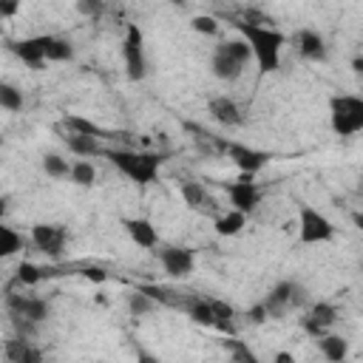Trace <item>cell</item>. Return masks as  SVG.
<instances>
[{
	"label": "cell",
	"mask_w": 363,
	"mask_h": 363,
	"mask_svg": "<svg viewBox=\"0 0 363 363\" xmlns=\"http://www.w3.org/2000/svg\"><path fill=\"white\" fill-rule=\"evenodd\" d=\"M77 11L88 20H99L105 14V0H77Z\"/></svg>",
	"instance_id": "34"
},
{
	"label": "cell",
	"mask_w": 363,
	"mask_h": 363,
	"mask_svg": "<svg viewBox=\"0 0 363 363\" xmlns=\"http://www.w3.org/2000/svg\"><path fill=\"white\" fill-rule=\"evenodd\" d=\"M48 45H51V34H34V37H23V40L9 43L11 54H14L17 60H23L26 65H31V68H43V65L48 62V60H45Z\"/></svg>",
	"instance_id": "7"
},
{
	"label": "cell",
	"mask_w": 363,
	"mask_h": 363,
	"mask_svg": "<svg viewBox=\"0 0 363 363\" xmlns=\"http://www.w3.org/2000/svg\"><path fill=\"white\" fill-rule=\"evenodd\" d=\"M352 68H354V71H363V60H360V57H354V62H352Z\"/></svg>",
	"instance_id": "42"
},
{
	"label": "cell",
	"mask_w": 363,
	"mask_h": 363,
	"mask_svg": "<svg viewBox=\"0 0 363 363\" xmlns=\"http://www.w3.org/2000/svg\"><path fill=\"white\" fill-rule=\"evenodd\" d=\"M337 318H340V312H337L335 303H329V301H318V303H312L309 312L301 318V326H303L306 335H312V337L318 340L320 335H326V332L337 323Z\"/></svg>",
	"instance_id": "8"
},
{
	"label": "cell",
	"mask_w": 363,
	"mask_h": 363,
	"mask_svg": "<svg viewBox=\"0 0 363 363\" xmlns=\"http://www.w3.org/2000/svg\"><path fill=\"white\" fill-rule=\"evenodd\" d=\"M329 119L337 136H354L363 130V99L354 94H335L329 99Z\"/></svg>",
	"instance_id": "3"
},
{
	"label": "cell",
	"mask_w": 363,
	"mask_h": 363,
	"mask_svg": "<svg viewBox=\"0 0 363 363\" xmlns=\"http://www.w3.org/2000/svg\"><path fill=\"white\" fill-rule=\"evenodd\" d=\"M275 360H278V363H292V354H289V352H278Z\"/></svg>",
	"instance_id": "41"
},
{
	"label": "cell",
	"mask_w": 363,
	"mask_h": 363,
	"mask_svg": "<svg viewBox=\"0 0 363 363\" xmlns=\"http://www.w3.org/2000/svg\"><path fill=\"white\" fill-rule=\"evenodd\" d=\"M23 0H0V17H14L20 11Z\"/></svg>",
	"instance_id": "38"
},
{
	"label": "cell",
	"mask_w": 363,
	"mask_h": 363,
	"mask_svg": "<svg viewBox=\"0 0 363 363\" xmlns=\"http://www.w3.org/2000/svg\"><path fill=\"white\" fill-rule=\"evenodd\" d=\"M318 346H320L323 357L332 360V363H343L346 354H349V343H346L340 335H329V332H326V335L318 337Z\"/></svg>",
	"instance_id": "22"
},
{
	"label": "cell",
	"mask_w": 363,
	"mask_h": 363,
	"mask_svg": "<svg viewBox=\"0 0 363 363\" xmlns=\"http://www.w3.org/2000/svg\"><path fill=\"white\" fill-rule=\"evenodd\" d=\"M298 51H301L303 60L323 62L326 60V40L315 28H301L298 31Z\"/></svg>",
	"instance_id": "16"
},
{
	"label": "cell",
	"mask_w": 363,
	"mask_h": 363,
	"mask_svg": "<svg viewBox=\"0 0 363 363\" xmlns=\"http://www.w3.org/2000/svg\"><path fill=\"white\" fill-rule=\"evenodd\" d=\"M105 156H108V162L125 179H130L133 184H142V187H147V184H153L159 179V167L164 162L162 153H153V150H128V147H111V150H105Z\"/></svg>",
	"instance_id": "2"
},
{
	"label": "cell",
	"mask_w": 363,
	"mask_h": 363,
	"mask_svg": "<svg viewBox=\"0 0 363 363\" xmlns=\"http://www.w3.org/2000/svg\"><path fill=\"white\" fill-rule=\"evenodd\" d=\"M224 346H227V349H233V357H235V360H241V363H255V360H258V357H255V354H252L241 340H224Z\"/></svg>",
	"instance_id": "36"
},
{
	"label": "cell",
	"mask_w": 363,
	"mask_h": 363,
	"mask_svg": "<svg viewBox=\"0 0 363 363\" xmlns=\"http://www.w3.org/2000/svg\"><path fill=\"white\" fill-rule=\"evenodd\" d=\"M31 241L34 247L48 255V258H60L62 250H65V241H68V233L62 224H34L31 227Z\"/></svg>",
	"instance_id": "9"
},
{
	"label": "cell",
	"mask_w": 363,
	"mask_h": 363,
	"mask_svg": "<svg viewBox=\"0 0 363 363\" xmlns=\"http://www.w3.org/2000/svg\"><path fill=\"white\" fill-rule=\"evenodd\" d=\"M244 227H247V213H241V210H230V213H224V216H218V218L213 221V230H216V235H221V238L238 235Z\"/></svg>",
	"instance_id": "21"
},
{
	"label": "cell",
	"mask_w": 363,
	"mask_h": 363,
	"mask_svg": "<svg viewBox=\"0 0 363 363\" xmlns=\"http://www.w3.org/2000/svg\"><path fill=\"white\" fill-rule=\"evenodd\" d=\"M62 142L68 145L71 153L77 156H99L105 153V147L99 145V136H85V133H65Z\"/></svg>",
	"instance_id": "20"
},
{
	"label": "cell",
	"mask_w": 363,
	"mask_h": 363,
	"mask_svg": "<svg viewBox=\"0 0 363 363\" xmlns=\"http://www.w3.org/2000/svg\"><path fill=\"white\" fill-rule=\"evenodd\" d=\"M6 306H9L11 315L28 318V320H34V323L48 320V315H51V303L43 301V298H31V295H14V292H11V295L6 298Z\"/></svg>",
	"instance_id": "12"
},
{
	"label": "cell",
	"mask_w": 363,
	"mask_h": 363,
	"mask_svg": "<svg viewBox=\"0 0 363 363\" xmlns=\"http://www.w3.org/2000/svg\"><path fill=\"white\" fill-rule=\"evenodd\" d=\"M167 3H170V6H176V9H182V6L187 3V0H167Z\"/></svg>",
	"instance_id": "43"
},
{
	"label": "cell",
	"mask_w": 363,
	"mask_h": 363,
	"mask_svg": "<svg viewBox=\"0 0 363 363\" xmlns=\"http://www.w3.org/2000/svg\"><path fill=\"white\" fill-rule=\"evenodd\" d=\"M122 227L136 247H145V250L159 247V233L150 218H122Z\"/></svg>",
	"instance_id": "14"
},
{
	"label": "cell",
	"mask_w": 363,
	"mask_h": 363,
	"mask_svg": "<svg viewBox=\"0 0 363 363\" xmlns=\"http://www.w3.org/2000/svg\"><path fill=\"white\" fill-rule=\"evenodd\" d=\"M40 278H43V269L37 264H31V261L17 264V281L23 286H34V284H40Z\"/></svg>",
	"instance_id": "33"
},
{
	"label": "cell",
	"mask_w": 363,
	"mask_h": 363,
	"mask_svg": "<svg viewBox=\"0 0 363 363\" xmlns=\"http://www.w3.org/2000/svg\"><path fill=\"white\" fill-rule=\"evenodd\" d=\"M179 306L187 312V318L199 326H213V306H210V298H201V295H190L184 301H179Z\"/></svg>",
	"instance_id": "19"
},
{
	"label": "cell",
	"mask_w": 363,
	"mask_h": 363,
	"mask_svg": "<svg viewBox=\"0 0 363 363\" xmlns=\"http://www.w3.org/2000/svg\"><path fill=\"white\" fill-rule=\"evenodd\" d=\"M68 179H71L74 184H79V187H94V184H96V167H94L91 162L79 159V162H74V164H71Z\"/></svg>",
	"instance_id": "27"
},
{
	"label": "cell",
	"mask_w": 363,
	"mask_h": 363,
	"mask_svg": "<svg viewBox=\"0 0 363 363\" xmlns=\"http://www.w3.org/2000/svg\"><path fill=\"white\" fill-rule=\"evenodd\" d=\"M6 357H9L11 363H40V360H43V352L34 349L28 337H20V335H17V337L6 340Z\"/></svg>",
	"instance_id": "18"
},
{
	"label": "cell",
	"mask_w": 363,
	"mask_h": 363,
	"mask_svg": "<svg viewBox=\"0 0 363 363\" xmlns=\"http://www.w3.org/2000/svg\"><path fill=\"white\" fill-rule=\"evenodd\" d=\"M179 190H182V199L190 210H204L207 204H213V199H210V193L204 190L201 182H182Z\"/></svg>",
	"instance_id": "23"
},
{
	"label": "cell",
	"mask_w": 363,
	"mask_h": 363,
	"mask_svg": "<svg viewBox=\"0 0 363 363\" xmlns=\"http://www.w3.org/2000/svg\"><path fill=\"white\" fill-rule=\"evenodd\" d=\"M298 238H301V244L332 241L335 238V224L320 210H315L312 204H301V210H298Z\"/></svg>",
	"instance_id": "4"
},
{
	"label": "cell",
	"mask_w": 363,
	"mask_h": 363,
	"mask_svg": "<svg viewBox=\"0 0 363 363\" xmlns=\"http://www.w3.org/2000/svg\"><path fill=\"white\" fill-rule=\"evenodd\" d=\"M238 28V34L247 40L250 51H252V60L258 62V71L261 74H272L281 68V48L286 43V37L275 28H267V26H255L250 20H238L233 23Z\"/></svg>",
	"instance_id": "1"
},
{
	"label": "cell",
	"mask_w": 363,
	"mask_h": 363,
	"mask_svg": "<svg viewBox=\"0 0 363 363\" xmlns=\"http://www.w3.org/2000/svg\"><path fill=\"white\" fill-rule=\"evenodd\" d=\"M153 252H156V258L162 261V269L170 278H187L196 267V255L187 247H159Z\"/></svg>",
	"instance_id": "11"
},
{
	"label": "cell",
	"mask_w": 363,
	"mask_h": 363,
	"mask_svg": "<svg viewBox=\"0 0 363 363\" xmlns=\"http://www.w3.org/2000/svg\"><path fill=\"white\" fill-rule=\"evenodd\" d=\"M233 60H238L241 65H247L250 60H252V51H250V45H247V40L241 37V40H224V43H218Z\"/></svg>",
	"instance_id": "32"
},
{
	"label": "cell",
	"mask_w": 363,
	"mask_h": 363,
	"mask_svg": "<svg viewBox=\"0 0 363 363\" xmlns=\"http://www.w3.org/2000/svg\"><path fill=\"white\" fill-rule=\"evenodd\" d=\"M43 170H45V176H51V179H65L68 170H71V164H68L60 153H45V156H43Z\"/></svg>",
	"instance_id": "31"
},
{
	"label": "cell",
	"mask_w": 363,
	"mask_h": 363,
	"mask_svg": "<svg viewBox=\"0 0 363 363\" xmlns=\"http://www.w3.org/2000/svg\"><path fill=\"white\" fill-rule=\"evenodd\" d=\"M210 306H213V326L224 335H233L235 332V323H233L235 309L227 301H218V298H210Z\"/></svg>",
	"instance_id": "24"
},
{
	"label": "cell",
	"mask_w": 363,
	"mask_h": 363,
	"mask_svg": "<svg viewBox=\"0 0 363 363\" xmlns=\"http://www.w3.org/2000/svg\"><path fill=\"white\" fill-rule=\"evenodd\" d=\"M62 128L68 130V133H85V136H105V130L96 125V122H91V119H85V116H79V113H65L62 116Z\"/></svg>",
	"instance_id": "25"
},
{
	"label": "cell",
	"mask_w": 363,
	"mask_h": 363,
	"mask_svg": "<svg viewBox=\"0 0 363 363\" xmlns=\"http://www.w3.org/2000/svg\"><path fill=\"white\" fill-rule=\"evenodd\" d=\"M122 60H125V71L128 79H145L147 74V60H145V37L142 28L136 23H128L125 28V40H122Z\"/></svg>",
	"instance_id": "5"
},
{
	"label": "cell",
	"mask_w": 363,
	"mask_h": 363,
	"mask_svg": "<svg viewBox=\"0 0 363 363\" xmlns=\"http://www.w3.org/2000/svg\"><path fill=\"white\" fill-rule=\"evenodd\" d=\"M207 113H210L218 125H224V128H238V125H244V113H241L238 102L230 99L227 94L213 96V99L207 102Z\"/></svg>",
	"instance_id": "13"
},
{
	"label": "cell",
	"mask_w": 363,
	"mask_h": 363,
	"mask_svg": "<svg viewBox=\"0 0 363 363\" xmlns=\"http://www.w3.org/2000/svg\"><path fill=\"white\" fill-rule=\"evenodd\" d=\"M218 147L233 159V164L241 173H252V176L272 159L267 150H258V147H250V145H241V142H221L218 139Z\"/></svg>",
	"instance_id": "6"
},
{
	"label": "cell",
	"mask_w": 363,
	"mask_h": 363,
	"mask_svg": "<svg viewBox=\"0 0 363 363\" xmlns=\"http://www.w3.org/2000/svg\"><path fill=\"white\" fill-rule=\"evenodd\" d=\"M190 26H193V31H199V34H216V31H218V20L210 17V14H196V17L190 20Z\"/></svg>",
	"instance_id": "35"
},
{
	"label": "cell",
	"mask_w": 363,
	"mask_h": 363,
	"mask_svg": "<svg viewBox=\"0 0 363 363\" xmlns=\"http://www.w3.org/2000/svg\"><path fill=\"white\" fill-rule=\"evenodd\" d=\"M210 71H213V77L221 79V82H235V79L244 74V65H241L238 60H233L221 45H216L213 60H210Z\"/></svg>",
	"instance_id": "15"
},
{
	"label": "cell",
	"mask_w": 363,
	"mask_h": 363,
	"mask_svg": "<svg viewBox=\"0 0 363 363\" xmlns=\"http://www.w3.org/2000/svg\"><path fill=\"white\" fill-rule=\"evenodd\" d=\"M306 303V289L301 284H292V295H289V306H303Z\"/></svg>",
	"instance_id": "39"
},
{
	"label": "cell",
	"mask_w": 363,
	"mask_h": 363,
	"mask_svg": "<svg viewBox=\"0 0 363 363\" xmlns=\"http://www.w3.org/2000/svg\"><path fill=\"white\" fill-rule=\"evenodd\" d=\"M82 275H85V278H88V281H96V284H102V281H105V278H108V275H105V272H102V269H96V267H88V269H85V272H82Z\"/></svg>",
	"instance_id": "40"
},
{
	"label": "cell",
	"mask_w": 363,
	"mask_h": 363,
	"mask_svg": "<svg viewBox=\"0 0 363 363\" xmlns=\"http://www.w3.org/2000/svg\"><path fill=\"white\" fill-rule=\"evenodd\" d=\"M292 284H295V281H278V284L267 292V298H264L261 303H264V309H267V315H269V318H281V315L289 309Z\"/></svg>",
	"instance_id": "17"
},
{
	"label": "cell",
	"mask_w": 363,
	"mask_h": 363,
	"mask_svg": "<svg viewBox=\"0 0 363 363\" xmlns=\"http://www.w3.org/2000/svg\"><path fill=\"white\" fill-rule=\"evenodd\" d=\"M153 303H156V301H153L150 295H145L139 286H136V289L128 295V312H130L133 318H142V315H147V312L153 309Z\"/></svg>",
	"instance_id": "30"
},
{
	"label": "cell",
	"mask_w": 363,
	"mask_h": 363,
	"mask_svg": "<svg viewBox=\"0 0 363 363\" xmlns=\"http://www.w3.org/2000/svg\"><path fill=\"white\" fill-rule=\"evenodd\" d=\"M20 250H23V235L14 227L3 224V218H0V258H11Z\"/></svg>",
	"instance_id": "26"
},
{
	"label": "cell",
	"mask_w": 363,
	"mask_h": 363,
	"mask_svg": "<svg viewBox=\"0 0 363 363\" xmlns=\"http://www.w3.org/2000/svg\"><path fill=\"white\" fill-rule=\"evenodd\" d=\"M247 320H250V323H255V326L267 323V320H269V315H267L264 303H255V306H250V309H247Z\"/></svg>",
	"instance_id": "37"
},
{
	"label": "cell",
	"mask_w": 363,
	"mask_h": 363,
	"mask_svg": "<svg viewBox=\"0 0 363 363\" xmlns=\"http://www.w3.org/2000/svg\"><path fill=\"white\" fill-rule=\"evenodd\" d=\"M0 108L11 111V113L23 111V91L11 82H0Z\"/></svg>",
	"instance_id": "29"
},
{
	"label": "cell",
	"mask_w": 363,
	"mask_h": 363,
	"mask_svg": "<svg viewBox=\"0 0 363 363\" xmlns=\"http://www.w3.org/2000/svg\"><path fill=\"white\" fill-rule=\"evenodd\" d=\"M45 60H48V62H71V60H74V45H71V40H65V37H51V45H48Z\"/></svg>",
	"instance_id": "28"
},
{
	"label": "cell",
	"mask_w": 363,
	"mask_h": 363,
	"mask_svg": "<svg viewBox=\"0 0 363 363\" xmlns=\"http://www.w3.org/2000/svg\"><path fill=\"white\" fill-rule=\"evenodd\" d=\"M227 196H230L233 210H241L247 216L261 204V187L252 182V173H244L238 182H230L227 184Z\"/></svg>",
	"instance_id": "10"
}]
</instances>
